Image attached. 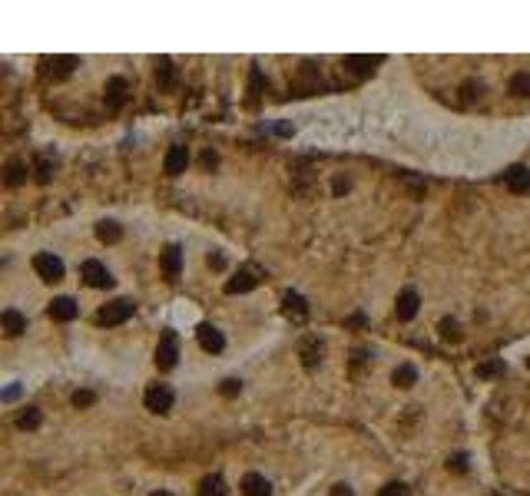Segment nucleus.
Wrapping results in <instances>:
<instances>
[{"label": "nucleus", "mask_w": 530, "mask_h": 496, "mask_svg": "<svg viewBox=\"0 0 530 496\" xmlns=\"http://www.w3.org/2000/svg\"><path fill=\"white\" fill-rule=\"evenodd\" d=\"M133 315H136L133 298H116V301H106V305L97 311V325L116 328V325H123V321H129Z\"/></svg>", "instance_id": "nucleus-1"}, {"label": "nucleus", "mask_w": 530, "mask_h": 496, "mask_svg": "<svg viewBox=\"0 0 530 496\" xmlns=\"http://www.w3.org/2000/svg\"><path fill=\"white\" fill-rule=\"evenodd\" d=\"M176 364H179V334L163 331V338L156 344V367L159 371H173Z\"/></svg>", "instance_id": "nucleus-2"}, {"label": "nucleus", "mask_w": 530, "mask_h": 496, "mask_svg": "<svg viewBox=\"0 0 530 496\" xmlns=\"http://www.w3.org/2000/svg\"><path fill=\"white\" fill-rule=\"evenodd\" d=\"M33 271H37L47 285H57V281H63V262H60L57 255H50V252H40V255H33Z\"/></svg>", "instance_id": "nucleus-3"}, {"label": "nucleus", "mask_w": 530, "mask_h": 496, "mask_svg": "<svg viewBox=\"0 0 530 496\" xmlns=\"http://www.w3.org/2000/svg\"><path fill=\"white\" fill-rule=\"evenodd\" d=\"M173 401H176V394H173L169 384H153V387L146 391V397H143V404L153 414H169V411H173Z\"/></svg>", "instance_id": "nucleus-4"}, {"label": "nucleus", "mask_w": 530, "mask_h": 496, "mask_svg": "<svg viewBox=\"0 0 530 496\" xmlns=\"http://www.w3.org/2000/svg\"><path fill=\"white\" fill-rule=\"evenodd\" d=\"M73 70H77V57H47L40 63V77L57 83V80H67Z\"/></svg>", "instance_id": "nucleus-5"}, {"label": "nucleus", "mask_w": 530, "mask_h": 496, "mask_svg": "<svg viewBox=\"0 0 530 496\" xmlns=\"http://www.w3.org/2000/svg\"><path fill=\"white\" fill-rule=\"evenodd\" d=\"M80 275H83V281H87L90 288H113L116 278L106 271V265H100V262H83V268H80Z\"/></svg>", "instance_id": "nucleus-6"}, {"label": "nucleus", "mask_w": 530, "mask_h": 496, "mask_svg": "<svg viewBox=\"0 0 530 496\" xmlns=\"http://www.w3.org/2000/svg\"><path fill=\"white\" fill-rule=\"evenodd\" d=\"M196 341H199L203 351L222 354V347H226V334H222L216 325H199V328H196Z\"/></svg>", "instance_id": "nucleus-7"}, {"label": "nucleus", "mask_w": 530, "mask_h": 496, "mask_svg": "<svg viewBox=\"0 0 530 496\" xmlns=\"http://www.w3.org/2000/svg\"><path fill=\"white\" fill-rule=\"evenodd\" d=\"M159 271H163V278L173 281V278L183 271V248H179V245H166L163 252H159Z\"/></svg>", "instance_id": "nucleus-8"}, {"label": "nucleus", "mask_w": 530, "mask_h": 496, "mask_svg": "<svg viewBox=\"0 0 530 496\" xmlns=\"http://www.w3.org/2000/svg\"><path fill=\"white\" fill-rule=\"evenodd\" d=\"M255 285H259V275H255L252 268H239V271L226 281V295H245V291H252Z\"/></svg>", "instance_id": "nucleus-9"}, {"label": "nucleus", "mask_w": 530, "mask_h": 496, "mask_svg": "<svg viewBox=\"0 0 530 496\" xmlns=\"http://www.w3.org/2000/svg\"><path fill=\"white\" fill-rule=\"evenodd\" d=\"M418 308H421V298H418L415 288H405L401 295H398V305H395V315L398 321H411L418 315Z\"/></svg>", "instance_id": "nucleus-10"}, {"label": "nucleus", "mask_w": 530, "mask_h": 496, "mask_svg": "<svg viewBox=\"0 0 530 496\" xmlns=\"http://www.w3.org/2000/svg\"><path fill=\"white\" fill-rule=\"evenodd\" d=\"M504 182H507V189L514 195H524V192H530V169L527 166H511L504 172Z\"/></svg>", "instance_id": "nucleus-11"}, {"label": "nucleus", "mask_w": 530, "mask_h": 496, "mask_svg": "<svg viewBox=\"0 0 530 496\" xmlns=\"http://www.w3.org/2000/svg\"><path fill=\"white\" fill-rule=\"evenodd\" d=\"M50 318L60 321V325H63V321H73V318H77V301L70 295L53 298V301H50Z\"/></svg>", "instance_id": "nucleus-12"}, {"label": "nucleus", "mask_w": 530, "mask_h": 496, "mask_svg": "<svg viewBox=\"0 0 530 496\" xmlns=\"http://www.w3.org/2000/svg\"><path fill=\"white\" fill-rule=\"evenodd\" d=\"M186 166H189V149L186 146H169V153H166V176H179V172H186Z\"/></svg>", "instance_id": "nucleus-13"}, {"label": "nucleus", "mask_w": 530, "mask_h": 496, "mask_svg": "<svg viewBox=\"0 0 530 496\" xmlns=\"http://www.w3.org/2000/svg\"><path fill=\"white\" fill-rule=\"evenodd\" d=\"M242 496H272V483L262 473H245L242 477Z\"/></svg>", "instance_id": "nucleus-14"}, {"label": "nucleus", "mask_w": 530, "mask_h": 496, "mask_svg": "<svg viewBox=\"0 0 530 496\" xmlns=\"http://www.w3.org/2000/svg\"><path fill=\"white\" fill-rule=\"evenodd\" d=\"M4 185H10V189H17V185H23L27 182V166L20 163V159H10V163H4Z\"/></svg>", "instance_id": "nucleus-15"}, {"label": "nucleus", "mask_w": 530, "mask_h": 496, "mask_svg": "<svg viewBox=\"0 0 530 496\" xmlns=\"http://www.w3.org/2000/svg\"><path fill=\"white\" fill-rule=\"evenodd\" d=\"M126 90H129V86H126L123 77H113V80H110V83H106V106H110V109L123 106V103H126Z\"/></svg>", "instance_id": "nucleus-16"}, {"label": "nucleus", "mask_w": 530, "mask_h": 496, "mask_svg": "<svg viewBox=\"0 0 530 496\" xmlns=\"http://www.w3.org/2000/svg\"><path fill=\"white\" fill-rule=\"evenodd\" d=\"M196 496H229V490H226V480H222L219 473H209V477L199 480V490H196Z\"/></svg>", "instance_id": "nucleus-17"}, {"label": "nucleus", "mask_w": 530, "mask_h": 496, "mask_svg": "<svg viewBox=\"0 0 530 496\" xmlns=\"http://www.w3.org/2000/svg\"><path fill=\"white\" fill-rule=\"evenodd\" d=\"M0 328H4V334L17 338V334H23V328H27V318L20 315V311H0Z\"/></svg>", "instance_id": "nucleus-18"}, {"label": "nucleus", "mask_w": 530, "mask_h": 496, "mask_svg": "<svg viewBox=\"0 0 530 496\" xmlns=\"http://www.w3.org/2000/svg\"><path fill=\"white\" fill-rule=\"evenodd\" d=\"M97 239L106 242V245H113V242L123 239V225H120V222H113V219L97 222Z\"/></svg>", "instance_id": "nucleus-19"}, {"label": "nucleus", "mask_w": 530, "mask_h": 496, "mask_svg": "<svg viewBox=\"0 0 530 496\" xmlns=\"http://www.w3.org/2000/svg\"><path fill=\"white\" fill-rule=\"evenodd\" d=\"M318 361H322V341H315V338H312V341H302V364H305V367H315Z\"/></svg>", "instance_id": "nucleus-20"}, {"label": "nucleus", "mask_w": 530, "mask_h": 496, "mask_svg": "<svg viewBox=\"0 0 530 496\" xmlns=\"http://www.w3.org/2000/svg\"><path fill=\"white\" fill-rule=\"evenodd\" d=\"M375 63H381V57H348L345 60V67L351 70V73H361V77H365V73H371V70H375Z\"/></svg>", "instance_id": "nucleus-21"}, {"label": "nucleus", "mask_w": 530, "mask_h": 496, "mask_svg": "<svg viewBox=\"0 0 530 496\" xmlns=\"http://www.w3.org/2000/svg\"><path fill=\"white\" fill-rule=\"evenodd\" d=\"M391 381H395L398 387H415V384H418V371L411 367V364H401V367H395Z\"/></svg>", "instance_id": "nucleus-22"}, {"label": "nucleus", "mask_w": 530, "mask_h": 496, "mask_svg": "<svg viewBox=\"0 0 530 496\" xmlns=\"http://www.w3.org/2000/svg\"><path fill=\"white\" fill-rule=\"evenodd\" d=\"M282 301H285V311H289V315H295V318H305V315H309V305H305V298L295 295V291H289V295L282 298Z\"/></svg>", "instance_id": "nucleus-23"}, {"label": "nucleus", "mask_w": 530, "mask_h": 496, "mask_svg": "<svg viewBox=\"0 0 530 496\" xmlns=\"http://www.w3.org/2000/svg\"><path fill=\"white\" fill-rule=\"evenodd\" d=\"M40 420H43V411H37V407H27V411L17 417V430H37Z\"/></svg>", "instance_id": "nucleus-24"}, {"label": "nucleus", "mask_w": 530, "mask_h": 496, "mask_svg": "<svg viewBox=\"0 0 530 496\" xmlns=\"http://www.w3.org/2000/svg\"><path fill=\"white\" fill-rule=\"evenodd\" d=\"M156 80H159V90H173L176 77H173V63H169V60H159V67H156Z\"/></svg>", "instance_id": "nucleus-25"}, {"label": "nucleus", "mask_w": 530, "mask_h": 496, "mask_svg": "<svg viewBox=\"0 0 530 496\" xmlns=\"http://www.w3.org/2000/svg\"><path fill=\"white\" fill-rule=\"evenodd\" d=\"M438 331H441V338H447V341H457V338H461V325H457L454 318H444L441 325H438Z\"/></svg>", "instance_id": "nucleus-26"}, {"label": "nucleus", "mask_w": 530, "mask_h": 496, "mask_svg": "<svg viewBox=\"0 0 530 496\" xmlns=\"http://www.w3.org/2000/svg\"><path fill=\"white\" fill-rule=\"evenodd\" d=\"M511 93L514 96H530V77L527 73H517V77L511 80Z\"/></svg>", "instance_id": "nucleus-27"}, {"label": "nucleus", "mask_w": 530, "mask_h": 496, "mask_svg": "<svg viewBox=\"0 0 530 496\" xmlns=\"http://www.w3.org/2000/svg\"><path fill=\"white\" fill-rule=\"evenodd\" d=\"M219 394L222 397H235V394H239V381H235V377H226V381L219 384Z\"/></svg>", "instance_id": "nucleus-28"}, {"label": "nucleus", "mask_w": 530, "mask_h": 496, "mask_svg": "<svg viewBox=\"0 0 530 496\" xmlns=\"http://www.w3.org/2000/svg\"><path fill=\"white\" fill-rule=\"evenodd\" d=\"M93 401H97V394H93V391H77V394H73V404H77V407H90Z\"/></svg>", "instance_id": "nucleus-29"}, {"label": "nucleus", "mask_w": 530, "mask_h": 496, "mask_svg": "<svg viewBox=\"0 0 530 496\" xmlns=\"http://www.w3.org/2000/svg\"><path fill=\"white\" fill-rule=\"evenodd\" d=\"M494 374H504V364H484V367H477V377H494Z\"/></svg>", "instance_id": "nucleus-30"}, {"label": "nucleus", "mask_w": 530, "mask_h": 496, "mask_svg": "<svg viewBox=\"0 0 530 496\" xmlns=\"http://www.w3.org/2000/svg\"><path fill=\"white\" fill-rule=\"evenodd\" d=\"M378 496H408V487H405V483H388Z\"/></svg>", "instance_id": "nucleus-31"}, {"label": "nucleus", "mask_w": 530, "mask_h": 496, "mask_svg": "<svg viewBox=\"0 0 530 496\" xmlns=\"http://www.w3.org/2000/svg\"><path fill=\"white\" fill-rule=\"evenodd\" d=\"M481 93H484L481 83H464V103H471L474 96H481Z\"/></svg>", "instance_id": "nucleus-32"}, {"label": "nucleus", "mask_w": 530, "mask_h": 496, "mask_svg": "<svg viewBox=\"0 0 530 496\" xmlns=\"http://www.w3.org/2000/svg\"><path fill=\"white\" fill-rule=\"evenodd\" d=\"M20 394H23V387H20V384H14V387H7V391L0 394V397H4V401H17Z\"/></svg>", "instance_id": "nucleus-33"}, {"label": "nucleus", "mask_w": 530, "mask_h": 496, "mask_svg": "<svg viewBox=\"0 0 530 496\" xmlns=\"http://www.w3.org/2000/svg\"><path fill=\"white\" fill-rule=\"evenodd\" d=\"M447 467H451V470H457V473H464V470H467V457H454L451 463H447Z\"/></svg>", "instance_id": "nucleus-34"}, {"label": "nucleus", "mask_w": 530, "mask_h": 496, "mask_svg": "<svg viewBox=\"0 0 530 496\" xmlns=\"http://www.w3.org/2000/svg\"><path fill=\"white\" fill-rule=\"evenodd\" d=\"M332 496H351V487H348V483H338V487L332 490Z\"/></svg>", "instance_id": "nucleus-35"}, {"label": "nucleus", "mask_w": 530, "mask_h": 496, "mask_svg": "<svg viewBox=\"0 0 530 496\" xmlns=\"http://www.w3.org/2000/svg\"><path fill=\"white\" fill-rule=\"evenodd\" d=\"M335 192H348V179H338L335 182Z\"/></svg>", "instance_id": "nucleus-36"}, {"label": "nucleus", "mask_w": 530, "mask_h": 496, "mask_svg": "<svg viewBox=\"0 0 530 496\" xmlns=\"http://www.w3.org/2000/svg\"><path fill=\"white\" fill-rule=\"evenodd\" d=\"M149 496H173L169 490H156V493H149Z\"/></svg>", "instance_id": "nucleus-37"}, {"label": "nucleus", "mask_w": 530, "mask_h": 496, "mask_svg": "<svg viewBox=\"0 0 530 496\" xmlns=\"http://www.w3.org/2000/svg\"><path fill=\"white\" fill-rule=\"evenodd\" d=\"M527 367H530V357H527Z\"/></svg>", "instance_id": "nucleus-38"}]
</instances>
